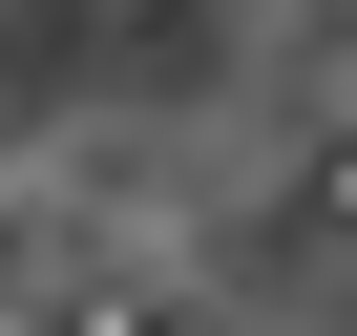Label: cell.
Segmentation results:
<instances>
[{"instance_id": "obj_1", "label": "cell", "mask_w": 357, "mask_h": 336, "mask_svg": "<svg viewBox=\"0 0 357 336\" xmlns=\"http://www.w3.org/2000/svg\"><path fill=\"white\" fill-rule=\"evenodd\" d=\"M315 211H336V231H357V147H336V168H315Z\"/></svg>"}]
</instances>
